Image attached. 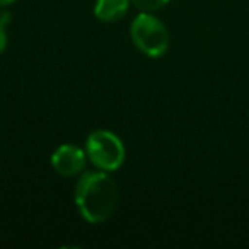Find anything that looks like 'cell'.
<instances>
[{
	"mask_svg": "<svg viewBox=\"0 0 249 249\" xmlns=\"http://www.w3.org/2000/svg\"><path fill=\"white\" fill-rule=\"evenodd\" d=\"M7 33H5V26L0 24V55L4 53V50L7 48Z\"/></svg>",
	"mask_w": 249,
	"mask_h": 249,
	"instance_id": "obj_7",
	"label": "cell"
},
{
	"mask_svg": "<svg viewBox=\"0 0 249 249\" xmlns=\"http://www.w3.org/2000/svg\"><path fill=\"white\" fill-rule=\"evenodd\" d=\"M11 19H12L11 12H2V14H0V24L7 28V24L11 22Z\"/></svg>",
	"mask_w": 249,
	"mask_h": 249,
	"instance_id": "obj_8",
	"label": "cell"
},
{
	"mask_svg": "<svg viewBox=\"0 0 249 249\" xmlns=\"http://www.w3.org/2000/svg\"><path fill=\"white\" fill-rule=\"evenodd\" d=\"M86 154L101 171L113 173L124 162V145L118 135L107 130H94L86 140Z\"/></svg>",
	"mask_w": 249,
	"mask_h": 249,
	"instance_id": "obj_3",
	"label": "cell"
},
{
	"mask_svg": "<svg viewBox=\"0 0 249 249\" xmlns=\"http://www.w3.org/2000/svg\"><path fill=\"white\" fill-rule=\"evenodd\" d=\"M87 160V154L84 149L73 143H63L53 152L52 166L62 176H77L84 171Z\"/></svg>",
	"mask_w": 249,
	"mask_h": 249,
	"instance_id": "obj_4",
	"label": "cell"
},
{
	"mask_svg": "<svg viewBox=\"0 0 249 249\" xmlns=\"http://www.w3.org/2000/svg\"><path fill=\"white\" fill-rule=\"evenodd\" d=\"M171 0H132V4L142 12H156L159 9L166 7Z\"/></svg>",
	"mask_w": 249,
	"mask_h": 249,
	"instance_id": "obj_6",
	"label": "cell"
},
{
	"mask_svg": "<svg viewBox=\"0 0 249 249\" xmlns=\"http://www.w3.org/2000/svg\"><path fill=\"white\" fill-rule=\"evenodd\" d=\"M132 0H97L94 16L101 22H118L126 16Z\"/></svg>",
	"mask_w": 249,
	"mask_h": 249,
	"instance_id": "obj_5",
	"label": "cell"
},
{
	"mask_svg": "<svg viewBox=\"0 0 249 249\" xmlns=\"http://www.w3.org/2000/svg\"><path fill=\"white\" fill-rule=\"evenodd\" d=\"M132 41L143 55L159 58L169 50V33L159 18L152 12H140L130 26Z\"/></svg>",
	"mask_w": 249,
	"mask_h": 249,
	"instance_id": "obj_2",
	"label": "cell"
},
{
	"mask_svg": "<svg viewBox=\"0 0 249 249\" xmlns=\"http://www.w3.org/2000/svg\"><path fill=\"white\" fill-rule=\"evenodd\" d=\"M14 2H18V0H0V7H7V5L14 4Z\"/></svg>",
	"mask_w": 249,
	"mask_h": 249,
	"instance_id": "obj_9",
	"label": "cell"
},
{
	"mask_svg": "<svg viewBox=\"0 0 249 249\" xmlns=\"http://www.w3.org/2000/svg\"><path fill=\"white\" fill-rule=\"evenodd\" d=\"M120 193L114 179L106 171H89L75 186V205L89 224H103L114 213Z\"/></svg>",
	"mask_w": 249,
	"mask_h": 249,
	"instance_id": "obj_1",
	"label": "cell"
}]
</instances>
